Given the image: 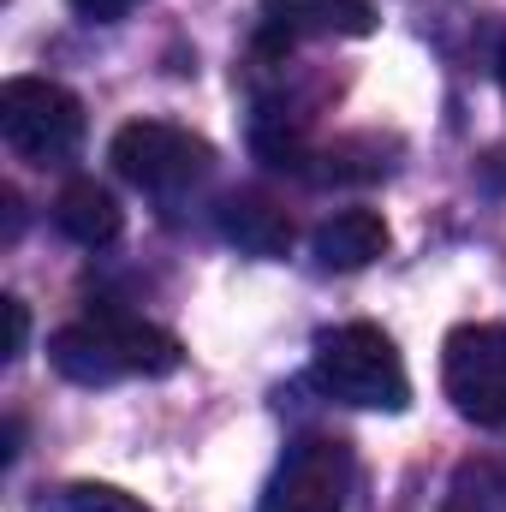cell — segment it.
Segmentation results:
<instances>
[{"label":"cell","instance_id":"6da1fadb","mask_svg":"<svg viewBox=\"0 0 506 512\" xmlns=\"http://www.w3.org/2000/svg\"><path fill=\"white\" fill-rule=\"evenodd\" d=\"M48 358L66 382L78 387H108V382H131V376H173L185 364V346L126 310H90L78 322H66L48 340Z\"/></svg>","mask_w":506,"mask_h":512},{"label":"cell","instance_id":"7a4b0ae2","mask_svg":"<svg viewBox=\"0 0 506 512\" xmlns=\"http://www.w3.org/2000/svg\"><path fill=\"white\" fill-rule=\"evenodd\" d=\"M310 382L352 411H405V399H411V376L399 364V346L376 322L322 328L316 352H310Z\"/></svg>","mask_w":506,"mask_h":512},{"label":"cell","instance_id":"3957f363","mask_svg":"<svg viewBox=\"0 0 506 512\" xmlns=\"http://www.w3.org/2000/svg\"><path fill=\"white\" fill-rule=\"evenodd\" d=\"M0 137L30 167H60L84 143V102L54 78H6L0 84Z\"/></svg>","mask_w":506,"mask_h":512},{"label":"cell","instance_id":"277c9868","mask_svg":"<svg viewBox=\"0 0 506 512\" xmlns=\"http://www.w3.org/2000/svg\"><path fill=\"white\" fill-rule=\"evenodd\" d=\"M108 161H114V173L126 185L149 191V197H179V191H191V185H203L215 173L209 137H197L185 126H167V120H131V126H120L114 143H108Z\"/></svg>","mask_w":506,"mask_h":512},{"label":"cell","instance_id":"5b68a950","mask_svg":"<svg viewBox=\"0 0 506 512\" xmlns=\"http://www.w3.org/2000/svg\"><path fill=\"white\" fill-rule=\"evenodd\" d=\"M441 387L453 411L477 429L506 435V328L501 322H465L441 346Z\"/></svg>","mask_w":506,"mask_h":512},{"label":"cell","instance_id":"8992f818","mask_svg":"<svg viewBox=\"0 0 506 512\" xmlns=\"http://www.w3.org/2000/svg\"><path fill=\"white\" fill-rule=\"evenodd\" d=\"M346 495H352V447L334 435H298L280 453L256 512H346Z\"/></svg>","mask_w":506,"mask_h":512},{"label":"cell","instance_id":"52a82bcc","mask_svg":"<svg viewBox=\"0 0 506 512\" xmlns=\"http://www.w3.org/2000/svg\"><path fill=\"white\" fill-rule=\"evenodd\" d=\"M376 6L370 0H262L256 42L268 54H286L298 42H334V36H370Z\"/></svg>","mask_w":506,"mask_h":512},{"label":"cell","instance_id":"ba28073f","mask_svg":"<svg viewBox=\"0 0 506 512\" xmlns=\"http://www.w3.org/2000/svg\"><path fill=\"white\" fill-rule=\"evenodd\" d=\"M310 251H316V262L328 274H358V268H370L387 251V221L376 209H340V215H328L316 227Z\"/></svg>","mask_w":506,"mask_h":512},{"label":"cell","instance_id":"9c48e42d","mask_svg":"<svg viewBox=\"0 0 506 512\" xmlns=\"http://www.w3.org/2000/svg\"><path fill=\"white\" fill-rule=\"evenodd\" d=\"M221 233L251 256H286L292 251V215H286L274 197H262V191H233V197L221 203Z\"/></svg>","mask_w":506,"mask_h":512},{"label":"cell","instance_id":"30bf717a","mask_svg":"<svg viewBox=\"0 0 506 512\" xmlns=\"http://www.w3.org/2000/svg\"><path fill=\"white\" fill-rule=\"evenodd\" d=\"M54 227H60L72 245L102 251V245L120 239V203H114L108 185H96V179H72V185L54 197Z\"/></svg>","mask_w":506,"mask_h":512},{"label":"cell","instance_id":"8fae6325","mask_svg":"<svg viewBox=\"0 0 506 512\" xmlns=\"http://www.w3.org/2000/svg\"><path fill=\"white\" fill-rule=\"evenodd\" d=\"M441 512H506V471L489 459H465L447 483Z\"/></svg>","mask_w":506,"mask_h":512},{"label":"cell","instance_id":"7c38bea8","mask_svg":"<svg viewBox=\"0 0 506 512\" xmlns=\"http://www.w3.org/2000/svg\"><path fill=\"white\" fill-rule=\"evenodd\" d=\"M36 512H149V507L126 489H114V483H66L48 501H36Z\"/></svg>","mask_w":506,"mask_h":512},{"label":"cell","instance_id":"4fadbf2b","mask_svg":"<svg viewBox=\"0 0 506 512\" xmlns=\"http://www.w3.org/2000/svg\"><path fill=\"white\" fill-rule=\"evenodd\" d=\"M66 6H72L78 18H90V24H114V18H126L137 0H66Z\"/></svg>","mask_w":506,"mask_h":512},{"label":"cell","instance_id":"5bb4252c","mask_svg":"<svg viewBox=\"0 0 506 512\" xmlns=\"http://www.w3.org/2000/svg\"><path fill=\"white\" fill-rule=\"evenodd\" d=\"M24 334H30V316H24V304H18V298H6V358H18V352H24Z\"/></svg>","mask_w":506,"mask_h":512},{"label":"cell","instance_id":"9a60e30c","mask_svg":"<svg viewBox=\"0 0 506 512\" xmlns=\"http://www.w3.org/2000/svg\"><path fill=\"white\" fill-rule=\"evenodd\" d=\"M495 72H501V96H506V36H501V54H495Z\"/></svg>","mask_w":506,"mask_h":512}]
</instances>
